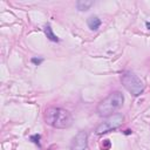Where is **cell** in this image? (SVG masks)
Wrapping results in <instances>:
<instances>
[{
    "label": "cell",
    "mask_w": 150,
    "mask_h": 150,
    "mask_svg": "<svg viewBox=\"0 0 150 150\" xmlns=\"http://www.w3.org/2000/svg\"><path fill=\"white\" fill-rule=\"evenodd\" d=\"M93 4H94V1H92V0H79L76 6H77L79 11H87L93 6Z\"/></svg>",
    "instance_id": "obj_6"
},
{
    "label": "cell",
    "mask_w": 150,
    "mask_h": 150,
    "mask_svg": "<svg viewBox=\"0 0 150 150\" xmlns=\"http://www.w3.org/2000/svg\"><path fill=\"white\" fill-rule=\"evenodd\" d=\"M109 147H110V142H109V140H104V144L102 145L103 150H108V149H109Z\"/></svg>",
    "instance_id": "obj_10"
},
{
    "label": "cell",
    "mask_w": 150,
    "mask_h": 150,
    "mask_svg": "<svg viewBox=\"0 0 150 150\" xmlns=\"http://www.w3.org/2000/svg\"><path fill=\"white\" fill-rule=\"evenodd\" d=\"M124 101L123 94L120 93V92H115L111 93L109 96H107L103 101H101L97 106V113L101 116H110L113 115L116 110H118L120 108L122 107Z\"/></svg>",
    "instance_id": "obj_2"
},
{
    "label": "cell",
    "mask_w": 150,
    "mask_h": 150,
    "mask_svg": "<svg viewBox=\"0 0 150 150\" xmlns=\"http://www.w3.org/2000/svg\"><path fill=\"white\" fill-rule=\"evenodd\" d=\"M71 150H87V134L80 131L71 143Z\"/></svg>",
    "instance_id": "obj_5"
},
{
    "label": "cell",
    "mask_w": 150,
    "mask_h": 150,
    "mask_svg": "<svg viewBox=\"0 0 150 150\" xmlns=\"http://www.w3.org/2000/svg\"><path fill=\"white\" fill-rule=\"evenodd\" d=\"M45 121H46L47 124H49L53 128L65 129V128H68L72 124L73 117H72L71 113L65 110V109L50 107V108L46 109Z\"/></svg>",
    "instance_id": "obj_1"
},
{
    "label": "cell",
    "mask_w": 150,
    "mask_h": 150,
    "mask_svg": "<svg viewBox=\"0 0 150 150\" xmlns=\"http://www.w3.org/2000/svg\"><path fill=\"white\" fill-rule=\"evenodd\" d=\"M126 134H127V135H129V134H131V130H126Z\"/></svg>",
    "instance_id": "obj_12"
},
{
    "label": "cell",
    "mask_w": 150,
    "mask_h": 150,
    "mask_svg": "<svg viewBox=\"0 0 150 150\" xmlns=\"http://www.w3.org/2000/svg\"><path fill=\"white\" fill-rule=\"evenodd\" d=\"M39 140H40V135H33V136H31V141H33L35 144H38L39 145Z\"/></svg>",
    "instance_id": "obj_9"
},
{
    "label": "cell",
    "mask_w": 150,
    "mask_h": 150,
    "mask_svg": "<svg viewBox=\"0 0 150 150\" xmlns=\"http://www.w3.org/2000/svg\"><path fill=\"white\" fill-rule=\"evenodd\" d=\"M124 121V116L122 114H120V113H116V114H113L110 116H108L104 121L96 128L95 133L97 135H101V134H106L113 129H116L118 128L120 126H122Z\"/></svg>",
    "instance_id": "obj_4"
},
{
    "label": "cell",
    "mask_w": 150,
    "mask_h": 150,
    "mask_svg": "<svg viewBox=\"0 0 150 150\" xmlns=\"http://www.w3.org/2000/svg\"><path fill=\"white\" fill-rule=\"evenodd\" d=\"M42 61H44V59H37V57H33L32 59V62L35 64V65H40Z\"/></svg>",
    "instance_id": "obj_11"
},
{
    "label": "cell",
    "mask_w": 150,
    "mask_h": 150,
    "mask_svg": "<svg viewBox=\"0 0 150 150\" xmlns=\"http://www.w3.org/2000/svg\"><path fill=\"white\" fill-rule=\"evenodd\" d=\"M88 26L92 31H97L99 27L101 26V20L97 17H91L88 19Z\"/></svg>",
    "instance_id": "obj_7"
},
{
    "label": "cell",
    "mask_w": 150,
    "mask_h": 150,
    "mask_svg": "<svg viewBox=\"0 0 150 150\" xmlns=\"http://www.w3.org/2000/svg\"><path fill=\"white\" fill-rule=\"evenodd\" d=\"M145 25H147V27H148V28H149V29H150V22H147V24H145Z\"/></svg>",
    "instance_id": "obj_13"
},
{
    "label": "cell",
    "mask_w": 150,
    "mask_h": 150,
    "mask_svg": "<svg viewBox=\"0 0 150 150\" xmlns=\"http://www.w3.org/2000/svg\"><path fill=\"white\" fill-rule=\"evenodd\" d=\"M45 33H46L47 38H48L50 41H54V42H57V41H59V38L53 33V31H52V28H50L49 25H47V26L45 27Z\"/></svg>",
    "instance_id": "obj_8"
},
{
    "label": "cell",
    "mask_w": 150,
    "mask_h": 150,
    "mask_svg": "<svg viewBox=\"0 0 150 150\" xmlns=\"http://www.w3.org/2000/svg\"><path fill=\"white\" fill-rule=\"evenodd\" d=\"M121 81H122V84L123 87L127 89V91L134 95V96H138L143 93L144 91V84H143V81L135 74L133 73H126L122 75L121 77Z\"/></svg>",
    "instance_id": "obj_3"
}]
</instances>
